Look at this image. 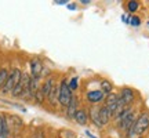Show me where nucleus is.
Here are the masks:
<instances>
[{"mask_svg": "<svg viewBox=\"0 0 149 138\" xmlns=\"http://www.w3.org/2000/svg\"><path fill=\"white\" fill-rule=\"evenodd\" d=\"M31 73H32V77H35V79L40 77V75H42V62L39 59H33L31 62Z\"/></svg>", "mask_w": 149, "mask_h": 138, "instance_id": "6e6552de", "label": "nucleus"}, {"mask_svg": "<svg viewBox=\"0 0 149 138\" xmlns=\"http://www.w3.org/2000/svg\"><path fill=\"white\" fill-rule=\"evenodd\" d=\"M117 101H119V97H117L116 94H113V93H111L109 95H107V101H105V106H107L108 109L111 111L112 115H113V112H115V109H116Z\"/></svg>", "mask_w": 149, "mask_h": 138, "instance_id": "423d86ee", "label": "nucleus"}, {"mask_svg": "<svg viewBox=\"0 0 149 138\" xmlns=\"http://www.w3.org/2000/svg\"><path fill=\"white\" fill-rule=\"evenodd\" d=\"M21 76H22V73L19 69H13L11 73H8V77H7L4 86H3V89H1V93H3V94H10V93H13V90L15 89V86L18 84V82L21 80Z\"/></svg>", "mask_w": 149, "mask_h": 138, "instance_id": "f03ea898", "label": "nucleus"}, {"mask_svg": "<svg viewBox=\"0 0 149 138\" xmlns=\"http://www.w3.org/2000/svg\"><path fill=\"white\" fill-rule=\"evenodd\" d=\"M33 138H44V133H43V131H37Z\"/></svg>", "mask_w": 149, "mask_h": 138, "instance_id": "4be33fe9", "label": "nucleus"}, {"mask_svg": "<svg viewBox=\"0 0 149 138\" xmlns=\"http://www.w3.org/2000/svg\"><path fill=\"white\" fill-rule=\"evenodd\" d=\"M48 101L51 102L53 105H55L57 102H58V89L54 86L53 89H51V91H50V94H48Z\"/></svg>", "mask_w": 149, "mask_h": 138, "instance_id": "2eb2a0df", "label": "nucleus"}, {"mask_svg": "<svg viewBox=\"0 0 149 138\" xmlns=\"http://www.w3.org/2000/svg\"><path fill=\"white\" fill-rule=\"evenodd\" d=\"M120 100H122L123 102H124V105L127 106V105H130L131 102L134 101V93H133V90L131 89H123L122 90V95H120Z\"/></svg>", "mask_w": 149, "mask_h": 138, "instance_id": "0eeeda50", "label": "nucleus"}, {"mask_svg": "<svg viewBox=\"0 0 149 138\" xmlns=\"http://www.w3.org/2000/svg\"><path fill=\"white\" fill-rule=\"evenodd\" d=\"M8 134H10V126H8V122L7 119H3V127H1V134H0V138H8Z\"/></svg>", "mask_w": 149, "mask_h": 138, "instance_id": "dca6fc26", "label": "nucleus"}, {"mask_svg": "<svg viewBox=\"0 0 149 138\" xmlns=\"http://www.w3.org/2000/svg\"><path fill=\"white\" fill-rule=\"evenodd\" d=\"M138 138H142V137H138Z\"/></svg>", "mask_w": 149, "mask_h": 138, "instance_id": "a878e982", "label": "nucleus"}, {"mask_svg": "<svg viewBox=\"0 0 149 138\" xmlns=\"http://www.w3.org/2000/svg\"><path fill=\"white\" fill-rule=\"evenodd\" d=\"M130 24H131L133 26H139L141 20H139L138 17H131V18H130Z\"/></svg>", "mask_w": 149, "mask_h": 138, "instance_id": "412c9836", "label": "nucleus"}, {"mask_svg": "<svg viewBox=\"0 0 149 138\" xmlns=\"http://www.w3.org/2000/svg\"><path fill=\"white\" fill-rule=\"evenodd\" d=\"M112 84H111V82H108V80H104L101 83V91H102V94H107V95H109L112 93Z\"/></svg>", "mask_w": 149, "mask_h": 138, "instance_id": "f3484780", "label": "nucleus"}, {"mask_svg": "<svg viewBox=\"0 0 149 138\" xmlns=\"http://www.w3.org/2000/svg\"><path fill=\"white\" fill-rule=\"evenodd\" d=\"M148 28H149V22H148Z\"/></svg>", "mask_w": 149, "mask_h": 138, "instance_id": "393cba45", "label": "nucleus"}, {"mask_svg": "<svg viewBox=\"0 0 149 138\" xmlns=\"http://www.w3.org/2000/svg\"><path fill=\"white\" fill-rule=\"evenodd\" d=\"M72 91H70L69 86H68V80H62L58 89V102L62 106H68L69 102L72 101Z\"/></svg>", "mask_w": 149, "mask_h": 138, "instance_id": "7ed1b4c3", "label": "nucleus"}, {"mask_svg": "<svg viewBox=\"0 0 149 138\" xmlns=\"http://www.w3.org/2000/svg\"><path fill=\"white\" fill-rule=\"evenodd\" d=\"M104 98V94H102L101 90H95V91H90L87 93V100L91 102V104H97L100 102Z\"/></svg>", "mask_w": 149, "mask_h": 138, "instance_id": "9d476101", "label": "nucleus"}, {"mask_svg": "<svg viewBox=\"0 0 149 138\" xmlns=\"http://www.w3.org/2000/svg\"><path fill=\"white\" fill-rule=\"evenodd\" d=\"M77 105H79L77 98H76V97H72V101L69 102V105L66 106V108H68L66 115H68L69 119H74V115H76V112H77Z\"/></svg>", "mask_w": 149, "mask_h": 138, "instance_id": "1a4fd4ad", "label": "nucleus"}, {"mask_svg": "<svg viewBox=\"0 0 149 138\" xmlns=\"http://www.w3.org/2000/svg\"><path fill=\"white\" fill-rule=\"evenodd\" d=\"M77 82H79V79L77 77H72V79L69 80V83H68V86H69L70 91H73L77 89Z\"/></svg>", "mask_w": 149, "mask_h": 138, "instance_id": "6ab92c4d", "label": "nucleus"}, {"mask_svg": "<svg viewBox=\"0 0 149 138\" xmlns=\"http://www.w3.org/2000/svg\"><path fill=\"white\" fill-rule=\"evenodd\" d=\"M54 87V80L53 79H48L44 84H43V87L40 89V91H42L43 97H48V94H50V91H51V89Z\"/></svg>", "mask_w": 149, "mask_h": 138, "instance_id": "4468645a", "label": "nucleus"}, {"mask_svg": "<svg viewBox=\"0 0 149 138\" xmlns=\"http://www.w3.org/2000/svg\"><path fill=\"white\" fill-rule=\"evenodd\" d=\"M111 117H112L111 111H109L105 105L101 106V108H100V120H101L102 124H107V123L111 120Z\"/></svg>", "mask_w": 149, "mask_h": 138, "instance_id": "9b49d317", "label": "nucleus"}, {"mask_svg": "<svg viewBox=\"0 0 149 138\" xmlns=\"http://www.w3.org/2000/svg\"><path fill=\"white\" fill-rule=\"evenodd\" d=\"M29 80L31 77L28 75H22L21 80L18 82V84L15 86V89L13 90V95L14 97H25V95H31V91H29Z\"/></svg>", "mask_w": 149, "mask_h": 138, "instance_id": "20e7f679", "label": "nucleus"}, {"mask_svg": "<svg viewBox=\"0 0 149 138\" xmlns=\"http://www.w3.org/2000/svg\"><path fill=\"white\" fill-rule=\"evenodd\" d=\"M74 120L81 124V126H84L86 123H87V112L84 109H79V111L76 112V115H74Z\"/></svg>", "mask_w": 149, "mask_h": 138, "instance_id": "ddd939ff", "label": "nucleus"}, {"mask_svg": "<svg viewBox=\"0 0 149 138\" xmlns=\"http://www.w3.org/2000/svg\"><path fill=\"white\" fill-rule=\"evenodd\" d=\"M90 117H91V120H93V123H94L95 126L102 127V123H101V120H100V109H98L97 106H91Z\"/></svg>", "mask_w": 149, "mask_h": 138, "instance_id": "f8f14e48", "label": "nucleus"}, {"mask_svg": "<svg viewBox=\"0 0 149 138\" xmlns=\"http://www.w3.org/2000/svg\"><path fill=\"white\" fill-rule=\"evenodd\" d=\"M55 3H57V4H66L68 1H66V0H64V1H55Z\"/></svg>", "mask_w": 149, "mask_h": 138, "instance_id": "b1692460", "label": "nucleus"}, {"mask_svg": "<svg viewBox=\"0 0 149 138\" xmlns=\"http://www.w3.org/2000/svg\"><path fill=\"white\" fill-rule=\"evenodd\" d=\"M117 120H119V124H120V128L122 130H130L131 126L134 124V113L130 108H126L124 111L117 116Z\"/></svg>", "mask_w": 149, "mask_h": 138, "instance_id": "39448f33", "label": "nucleus"}, {"mask_svg": "<svg viewBox=\"0 0 149 138\" xmlns=\"http://www.w3.org/2000/svg\"><path fill=\"white\" fill-rule=\"evenodd\" d=\"M137 8H138V3L137 1H128V11H131V13H134V11H137Z\"/></svg>", "mask_w": 149, "mask_h": 138, "instance_id": "aec40b11", "label": "nucleus"}, {"mask_svg": "<svg viewBox=\"0 0 149 138\" xmlns=\"http://www.w3.org/2000/svg\"><path fill=\"white\" fill-rule=\"evenodd\" d=\"M7 77H8L7 69H0V89H3V86H4Z\"/></svg>", "mask_w": 149, "mask_h": 138, "instance_id": "a211bd4d", "label": "nucleus"}, {"mask_svg": "<svg viewBox=\"0 0 149 138\" xmlns=\"http://www.w3.org/2000/svg\"><path fill=\"white\" fill-rule=\"evenodd\" d=\"M3 119H4V117L0 115V134H1V127H3Z\"/></svg>", "mask_w": 149, "mask_h": 138, "instance_id": "5701e85b", "label": "nucleus"}, {"mask_svg": "<svg viewBox=\"0 0 149 138\" xmlns=\"http://www.w3.org/2000/svg\"><path fill=\"white\" fill-rule=\"evenodd\" d=\"M148 128H149V116L146 113H142V115L134 122L131 128L128 130V138L141 137Z\"/></svg>", "mask_w": 149, "mask_h": 138, "instance_id": "f257e3e1", "label": "nucleus"}]
</instances>
